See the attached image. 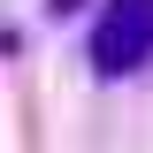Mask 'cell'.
Here are the masks:
<instances>
[{
	"instance_id": "cell-1",
	"label": "cell",
	"mask_w": 153,
	"mask_h": 153,
	"mask_svg": "<svg viewBox=\"0 0 153 153\" xmlns=\"http://www.w3.org/2000/svg\"><path fill=\"white\" fill-rule=\"evenodd\" d=\"M153 61V0H100L92 16V69L107 76H138Z\"/></svg>"
},
{
	"instance_id": "cell-2",
	"label": "cell",
	"mask_w": 153,
	"mask_h": 153,
	"mask_svg": "<svg viewBox=\"0 0 153 153\" xmlns=\"http://www.w3.org/2000/svg\"><path fill=\"white\" fill-rule=\"evenodd\" d=\"M76 8H84V0H46V16H76Z\"/></svg>"
}]
</instances>
